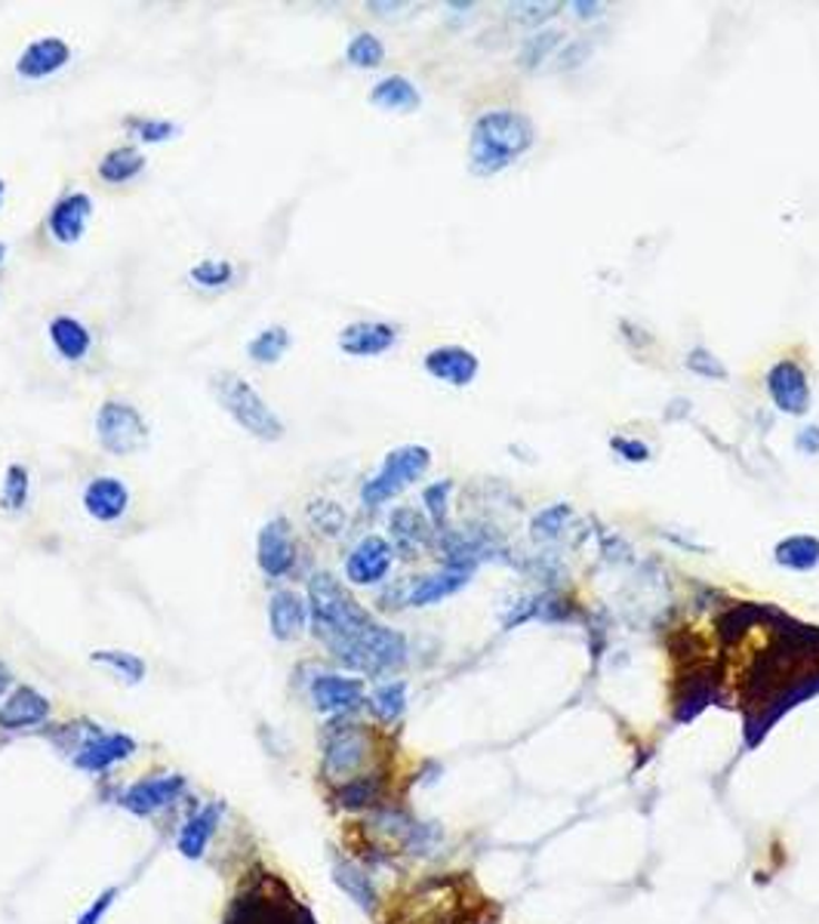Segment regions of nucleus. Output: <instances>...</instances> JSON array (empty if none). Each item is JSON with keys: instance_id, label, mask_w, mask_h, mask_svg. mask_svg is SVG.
<instances>
[{"instance_id": "obj_1", "label": "nucleus", "mask_w": 819, "mask_h": 924, "mask_svg": "<svg viewBox=\"0 0 819 924\" xmlns=\"http://www.w3.org/2000/svg\"><path fill=\"white\" fill-rule=\"evenodd\" d=\"M536 142V127L524 111L490 108L472 124L468 139V170L475 176H496L524 158Z\"/></svg>"}, {"instance_id": "obj_2", "label": "nucleus", "mask_w": 819, "mask_h": 924, "mask_svg": "<svg viewBox=\"0 0 819 924\" xmlns=\"http://www.w3.org/2000/svg\"><path fill=\"white\" fill-rule=\"evenodd\" d=\"M308 613H312L315 635L327 647L373 626V617L361 608V601H355L343 582L327 570L308 580Z\"/></svg>"}, {"instance_id": "obj_3", "label": "nucleus", "mask_w": 819, "mask_h": 924, "mask_svg": "<svg viewBox=\"0 0 819 924\" xmlns=\"http://www.w3.org/2000/svg\"><path fill=\"white\" fill-rule=\"evenodd\" d=\"M210 389L213 397L219 401V407H223L244 432H250V435L259 438V441H280V438H284V432H287L284 420H280L275 410L268 407V401H265L240 373H235V370H219V373H213Z\"/></svg>"}, {"instance_id": "obj_4", "label": "nucleus", "mask_w": 819, "mask_h": 924, "mask_svg": "<svg viewBox=\"0 0 819 924\" xmlns=\"http://www.w3.org/2000/svg\"><path fill=\"white\" fill-rule=\"evenodd\" d=\"M345 669H355L364 675H385L401 669L407 662V641L404 635L373 622L364 632L343 638L327 647Z\"/></svg>"}, {"instance_id": "obj_5", "label": "nucleus", "mask_w": 819, "mask_h": 924, "mask_svg": "<svg viewBox=\"0 0 819 924\" xmlns=\"http://www.w3.org/2000/svg\"><path fill=\"white\" fill-rule=\"evenodd\" d=\"M428 465H432V450L423 444H401V448L388 450L376 475L364 481L361 502L367 509H376L383 502L395 500L397 493H404L413 481H420L428 472Z\"/></svg>"}, {"instance_id": "obj_6", "label": "nucleus", "mask_w": 819, "mask_h": 924, "mask_svg": "<svg viewBox=\"0 0 819 924\" xmlns=\"http://www.w3.org/2000/svg\"><path fill=\"white\" fill-rule=\"evenodd\" d=\"M96 438L111 456H132L146 448L148 423L139 410L127 401H106L96 413Z\"/></svg>"}, {"instance_id": "obj_7", "label": "nucleus", "mask_w": 819, "mask_h": 924, "mask_svg": "<svg viewBox=\"0 0 819 924\" xmlns=\"http://www.w3.org/2000/svg\"><path fill=\"white\" fill-rule=\"evenodd\" d=\"M767 395L773 401V407L786 413V416H807L810 413V383H807L805 367L792 361V357H782L777 361L770 373H767Z\"/></svg>"}, {"instance_id": "obj_8", "label": "nucleus", "mask_w": 819, "mask_h": 924, "mask_svg": "<svg viewBox=\"0 0 819 924\" xmlns=\"http://www.w3.org/2000/svg\"><path fill=\"white\" fill-rule=\"evenodd\" d=\"M395 561V545L385 537H364L345 558V580L355 586H376L388 577Z\"/></svg>"}, {"instance_id": "obj_9", "label": "nucleus", "mask_w": 819, "mask_h": 924, "mask_svg": "<svg viewBox=\"0 0 819 924\" xmlns=\"http://www.w3.org/2000/svg\"><path fill=\"white\" fill-rule=\"evenodd\" d=\"M256 561L259 570L272 580H280L293 570L296 561V542H293V530L287 524V518H272L268 524L259 530V540H256Z\"/></svg>"}, {"instance_id": "obj_10", "label": "nucleus", "mask_w": 819, "mask_h": 924, "mask_svg": "<svg viewBox=\"0 0 819 924\" xmlns=\"http://www.w3.org/2000/svg\"><path fill=\"white\" fill-rule=\"evenodd\" d=\"M423 367L428 376H435L437 383L465 389V385L475 383L481 361L465 345H437L423 357Z\"/></svg>"}, {"instance_id": "obj_11", "label": "nucleus", "mask_w": 819, "mask_h": 924, "mask_svg": "<svg viewBox=\"0 0 819 924\" xmlns=\"http://www.w3.org/2000/svg\"><path fill=\"white\" fill-rule=\"evenodd\" d=\"M182 789H186V779L179 777V774H164V777L142 779V783L130 786L124 793V798H120V805L127 807L130 814H136V817H151V814H158L160 807L172 805Z\"/></svg>"}, {"instance_id": "obj_12", "label": "nucleus", "mask_w": 819, "mask_h": 924, "mask_svg": "<svg viewBox=\"0 0 819 924\" xmlns=\"http://www.w3.org/2000/svg\"><path fill=\"white\" fill-rule=\"evenodd\" d=\"M90 216H93V198L83 191H71L62 200H56L53 210L47 216V228L59 244H78L87 232Z\"/></svg>"}, {"instance_id": "obj_13", "label": "nucleus", "mask_w": 819, "mask_h": 924, "mask_svg": "<svg viewBox=\"0 0 819 924\" xmlns=\"http://www.w3.org/2000/svg\"><path fill=\"white\" fill-rule=\"evenodd\" d=\"M395 343L397 331L385 321H352L339 331V348L352 357H379Z\"/></svg>"}, {"instance_id": "obj_14", "label": "nucleus", "mask_w": 819, "mask_h": 924, "mask_svg": "<svg viewBox=\"0 0 819 924\" xmlns=\"http://www.w3.org/2000/svg\"><path fill=\"white\" fill-rule=\"evenodd\" d=\"M71 62V47L62 38H40L28 43L16 59V75L26 80H43Z\"/></svg>"}, {"instance_id": "obj_15", "label": "nucleus", "mask_w": 819, "mask_h": 924, "mask_svg": "<svg viewBox=\"0 0 819 924\" xmlns=\"http://www.w3.org/2000/svg\"><path fill=\"white\" fill-rule=\"evenodd\" d=\"M367 758V737L364 730L357 727H343L336 730L327 743V755H324V774L333 779H348L355 770H361Z\"/></svg>"}, {"instance_id": "obj_16", "label": "nucleus", "mask_w": 819, "mask_h": 924, "mask_svg": "<svg viewBox=\"0 0 819 924\" xmlns=\"http://www.w3.org/2000/svg\"><path fill=\"white\" fill-rule=\"evenodd\" d=\"M127 505H130V490H127V484L115 475L93 478V481L87 484V490H83V509H87V515L93 518V521H102V524L118 521V518L127 512Z\"/></svg>"}, {"instance_id": "obj_17", "label": "nucleus", "mask_w": 819, "mask_h": 924, "mask_svg": "<svg viewBox=\"0 0 819 924\" xmlns=\"http://www.w3.org/2000/svg\"><path fill=\"white\" fill-rule=\"evenodd\" d=\"M136 753V739L127 737V734H96V739L83 743L75 755V765L87 774H99V770H108L111 765L118 761H127L130 755Z\"/></svg>"}, {"instance_id": "obj_18", "label": "nucleus", "mask_w": 819, "mask_h": 924, "mask_svg": "<svg viewBox=\"0 0 819 924\" xmlns=\"http://www.w3.org/2000/svg\"><path fill=\"white\" fill-rule=\"evenodd\" d=\"M312 700L317 712H348L364 702V681L343 675H320L312 685Z\"/></svg>"}, {"instance_id": "obj_19", "label": "nucleus", "mask_w": 819, "mask_h": 924, "mask_svg": "<svg viewBox=\"0 0 819 924\" xmlns=\"http://www.w3.org/2000/svg\"><path fill=\"white\" fill-rule=\"evenodd\" d=\"M268 622L278 641H293L308 626V604L293 589H278L268 601Z\"/></svg>"}, {"instance_id": "obj_20", "label": "nucleus", "mask_w": 819, "mask_h": 924, "mask_svg": "<svg viewBox=\"0 0 819 924\" xmlns=\"http://www.w3.org/2000/svg\"><path fill=\"white\" fill-rule=\"evenodd\" d=\"M718 700V678L709 672H697L681 678L678 694H674V721L688 725L702 709H709Z\"/></svg>"}, {"instance_id": "obj_21", "label": "nucleus", "mask_w": 819, "mask_h": 924, "mask_svg": "<svg viewBox=\"0 0 819 924\" xmlns=\"http://www.w3.org/2000/svg\"><path fill=\"white\" fill-rule=\"evenodd\" d=\"M47 712H50L47 697H40L34 687H16L13 694L7 697V702L0 706V727L3 730H19V727L40 725Z\"/></svg>"}, {"instance_id": "obj_22", "label": "nucleus", "mask_w": 819, "mask_h": 924, "mask_svg": "<svg viewBox=\"0 0 819 924\" xmlns=\"http://www.w3.org/2000/svg\"><path fill=\"white\" fill-rule=\"evenodd\" d=\"M468 577H472V570L441 568L437 573H428V577H420V580L413 582L407 601L413 608H428V604H435L441 598H450V594L460 592L465 582H468Z\"/></svg>"}, {"instance_id": "obj_23", "label": "nucleus", "mask_w": 819, "mask_h": 924, "mask_svg": "<svg viewBox=\"0 0 819 924\" xmlns=\"http://www.w3.org/2000/svg\"><path fill=\"white\" fill-rule=\"evenodd\" d=\"M773 613H777V608L752 604V601H749V604H733V608H727L724 613L718 617V638H721V645L733 647L737 641L746 638L749 629L761 626V622H770Z\"/></svg>"}, {"instance_id": "obj_24", "label": "nucleus", "mask_w": 819, "mask_h": 924, "mask_svg": "<svg viewBox=\"0 0 819 924\" xmlns=\"http://www.w3.org/2000/svg\"><path fill=\"white\" fill-rule=\"evenodd\" d=\"M50 343L66 361H83L93 348V333L87 331L78 317L59 315L50 321Z\"/></svg>"}, {"instance_id": "obj_25", "label": "nucleus", "mask_w": 819, "mask_h": 924, "mask_svg": "<svg viewBox=\"0 0 819 924\" xmlns=\"http://www.w3.org/2000/svg\"><path fill=\"white\" fill-rule=\"evenodd\" d=\"M371 102L376 108H385V111H416L423 106V96L410 78L388 75L371 90Z\"/></svg>"}, {"instance_id": "obj_26", "label": "nucleus", "mask_w": 819, "mask_h": 924, "mask_svg": "<svg viewBox=\"0 0 819 924\" xmlns=\"http://www.w3.org/2000/svg\"><path fill=\"white\" fill-rule=\"evenodd\" d=\"M219 814H223V807L210 805L188 819L186 826H182V832H179V851H182V857H188V859L204 857V851H207V845H210L213 832H216V826H219Z\"/></svg>"}, {"instance_id": "obj_27", "label": "nucleus", "mask_w": 819, "mask_h": 924, "mask_svg": "<svg viewBox=\"0 0 819 924\" xmlns=\"http://www.w3.org/2000/svg\"><path fill=\"white\" fill-rule=\"evenodd\" d=\"M773 558H777L780 568L795 570V573H807V570L819 568V540L810 537V533L786 537V540L777 542Z\"/></svg>"}, {"instance_id": "obj_28", "label": "nucleus", "mask_w": 819, "mask_h": 924, "mask_svg": "<svg viewBox=\"0 0 819 924\" xmlns=\"http://www.w3.org/2000/svg\"><path fill=\"white\" fill-rule=\"evenodd\" d=\"M388 530H392V540H395V549L407 558H416V552L423 549L428 542V524L420 512L413 509H397L392 521H388Z\"/></svg>"}, {"instance_id": "obj_29", "label": "nucleus", "mask_w": 819, "mask_h": 924, "mask_svg": "<svg viewBox=\"0 0 819 924\" xmlns=\"http://www.w3.org/2000/svg\"><path fill=\"white\" fill-rule=\"evenodd\" d=\"M146 170V155L136 146H118L99 160V179L111 185H124Z\"/></svg>"}, {"instance_id": "obj_30", "label": "nucleus", "mask_w": 819, "mask_h": 924, "mask_svg": "<svg viewBox=\"0 0 819 924\" xmlns=\"http://www.w3.org/2000/svg\"><path fill=\"white\" fill-rule=\"evenodd\" d=\"M293 345V336L287 327H280V324H272V327H265V331H259L256 336H253L250 343H247V357H250L253 364H278L280 357L287 355V348Z\"/></svg>"}, {"instance_id": "obj_31", "label": "nucleus", "mask_w": 819, "mask_h": 924, "mask_svg": "<svg viewBox=\"0 0 819 924\" xmlns=\"http://www.w3.org/2000/svg\"><path fill=\"white\" fill-rule=\"evenodd\" d=\"M333 882L343 887L348 897L355 900L361 910L371 912L376 906V887H373L371 875L364 869H357L352 863H336L333 869Z\"/></svg>"}, {"instance_id": "obj_32", "label": "nucleus", "mask_w": 819, "mask_h": 924, "mask_svg": "<svg viewBox=\"0 0 819 924\" xmlns=\"http://www.w3.org/2000/svg\"><path fill=\"white\" fill-rule=\"evenodd\" d=\"M367 702H371L373 715H376L379 721L392 725V721H397V718L404 715V709H407V685H404V681L379 685L373 690Z\"/></svg>"}, {"instance_id": "obj_33", "label": "nucleus", "mask_w": 819, "mask_h": 924, "mask_svg": "<svg viewBox=\"0 0 819 924\" xmlns=\"http://www.w3.org/2000/svg\"><path fill=\"white\" fill-rule=\"evenodd\" d=\"M345 59H348V66L355 68H379L385 62V43L371 31H361L348 40Z\"/></svg>"}, {"instance_id": "obj_34", "label": "nucleus", "mask_w": 819, "mask_h": 924, "mask_svg": "<svg viewBox=\"0 0 819 924\" xmlns=\"http://www.w3.org/2000/svg\"><path fill=\"white\" fill-rule=\"evenodd\" d=\"M90 660L99 662V666H108L111 672H118L120 678H127L130 685L142 681L146 678V662L139 660L136 653L130 650H93Z\"/></svg>"}, {"instance_id": "obj_35", "label": "nucleus", "mask_w": 819, "mask_h": 924, "mask_svg": "<svg viewBox=\"0 0 819 924\" xmlns=\"http://www.w3.org/2000/svg\"><path fill=\"white\" fill-rule=\"evenodd\" d=\"M28 490H31V481H28V469L13 462L3 475V493H0V505L7 512H22L28 502Z\"/></svg>"}, {"instance_id": "obj_36", "label": "nucleus", "mask_w": 819, "mask_h": 924, "mask_svg": "<svg viewBox=\"0 0 819 924\" xmlns=\"http://www.w3.org/2000/svg\"><path fill=\"white\" fill-rule=\"evenodd\" d=\"M570 505L568 502H555V505H549V509H542L540 515L530 521V533H533V540H557L561 537V530L568 528L570 521Z\"/></svg>"}, {"instance_id": "obj_37", "label": "nucleus", "mask_w": 819, "mask_h": 924, "mask_svg": "<svg viewBox=\"0 0 819 924\" xmlns=\"http://www.w3.org/2000/svg\"><path fill=\"white\" fill-rule=\"evenodd\" d=\"M188 277L198 284V287H207V291H216V287H225L231 284L235 277V265L228 259H200L188 268Z\"/></svg>"}, {"instance_id": "obj_38", "label": "nucleus", "mask_w": 819, "mask_h": 924, "mask_svg": "<svg viewBox=\"0 0 819 924\" xmlns=\"http://www.w3.org/2000/svg\"><path fill=\"white\" fill-rule=\"evenodd\" d=\"M124 127H127L136 139L148 142V146L167 142V139H176V136H179V127H176V124L160 118H139V115H132V118L124 120Z\"/></svg>"}, {"instance_id": "obj_39", "label": "nucleus", "mask_w": 819, "mask_h": 924, "mask_svg": "<svg viewBox=\"0 0 819 924\" xmlns=\"http://www.w3.org/2000/svg\"><path fill=\"white\" fill-rule=\"evenodd\" d=\"M308 521H312L320 533L336 537V533L345 528V512L336 505V502L315 500L312 505H308Z\"/></svg>"}, {"instance_id": "obj_40", "label": "nucleus", "mask_w": 819, "mask_h": 924, "mask_svg": "<svg viewBox=\"0 0 819 924\" xmlns=\"http://www.w3.org/2000/svg\"><path fill=\"white\" fill-rule=\"evenodd\" d=\"M450 490H453V481L444 478V481H435L423 490V502L425 512L432 518V524L437 530H444V521H447V505H450Z\"/></svg>"}, {"instance_id": "obj_41", "label": "nucleus", "mask_w": 819, "mask_h": 924, "mask_svg": "<svg viewBox=\"0 0 819 924\" xmlns=\"http://www.w3.org/2000/svg\"><path fill=\"white\" fill-rule=\"evenodd\" d=\"M376 798H379V783H376L373 777H357V779H348V783L343 786V793H339V805L357 810V807L373 805Z\"/></svg>"}, {"instance_id": "obj_42", "label": "nucleus", "mask_w": 819, "mask_h": 924, "mask_svg": "<svg viewBox=\"0 0 819 924\" xmlns=\"http://www.w3.org/2000/svg\"><path fill=\"white\" fill-rule=\"evenodd\" d=\"M557 43H561V35H557V31H540V35L527 38L524 40V47H521V68H536L540 62H545Z\"/></svg>"}, {"instance_id": "obj_43", "label": "nucleus", "mask_w": 819, "mask_h": 924, "mask_svg": "<svg viewBox=\"0 0 819 924\" xmlns=\"http://www.w3.org/2000/svg\"><path fill=\"white\" fill-rule=\"evenodd\" d=\"M684 364H688L690 373H697V376H702V380H727V367L721 364V357H714L709 348H702V345H697V348H690L688 357H684Z\"/></svg>"}, {"instance_id": "obj_44", "label": "nucleus", "mask_w": 819, "mask_h": 924, "mask_svg": "<svg viewBox=\"0 0 819 924\" xmlns=\"http://www.w3.org/2000/svg\"><path fill=\"white\" fill-rule=\"evenodd\" d=\"M610 448H613V453H620L622 460L625 462H648L650 460V448L644 444V441H638V438H610Z\"/></svg>"}, {"instance_id": "obj_45", "label": "nucleus", "mask_w": 819, "mask_h": 924, "mask_svg": "<svg viewBox=\"0 0 819 924\" xmlns=\"http://www.w3.org/2000/svg\"><path fill=\"white\" fill-rule=\"evenodd\" d=\"M115 897H118V891H115V887H108L106 894H102V897L96 900L93 906H90V910L83 912V915H80L78 918V924H99L102 922V915H106L108 910H111V903H115Z\"/></svg>"}, {"instance_id": "obj_46", "label": "nucleus", "mask_w": 819, "mask_h": 924, "mask_svg": "<svg viewBox=\"0 0 819 924\" xmlns=\"http://www.w3.org/2000/svg\"><path fill=\"white\" fill-rule=\"evenodd\" d=\"M795 448L801 450V453H807V456H817V453H819V425H807V429H801V432H798V438H795Z\"/></svg>"}, {"instance_id": "obj_47", "label": "nucleus", "mask_w": 819, "mask_h": 924, "mask_svg": "<svg viewBox=\"0 0 819 924\" xmlns=\"http://www.w3.org/2000/svg\"><path fill=\"white\" fill-rule=\"evenodd\" d=\"M573 10H580V19H592V16L601 13L598 3H573Z\"/></svg>"}, {"instance_id": "obj_48", "label": "nucleus", "mask_w": 819, "mask_h": 924, "mask_svg": "<svg viewBox=\"0 0 819 924\" xmlns=\"http://www.w3.org/2000/svg\"><path fill=\"white\" fill-rule=\"evenodd\" d=\"M7 687H10V675L0 669V697H3V690H7Z\"/></svg>"}, {"instance_id": "obj_49", "label": "nucleus", "mask_w": 819, "mask_h": 924, "mask_svg": "<svg viewBox=\"0 0 819 924\" xmlns=\"http://www.w3.org/2000/svg\"><path fill=\"white\" fill-rule=\"evenodd\" d=\"M3 259H7V244L0 240V263H3Z\"/></svg>"}, {"instance_id": "obj_50", "label": "nucleus", "mask_w": 819, "mask_h": 924, "mask_svg": "<svg viewBox=\"0 0 819 924\" xmlns=\"http://www.w3.org/2000/svg\"><path fill=\"white\" fill-rule=\"evenodd\" d=\"M3 195H7V185H3V179H0V204H3Z\"/></svg>"}]
</instances>
